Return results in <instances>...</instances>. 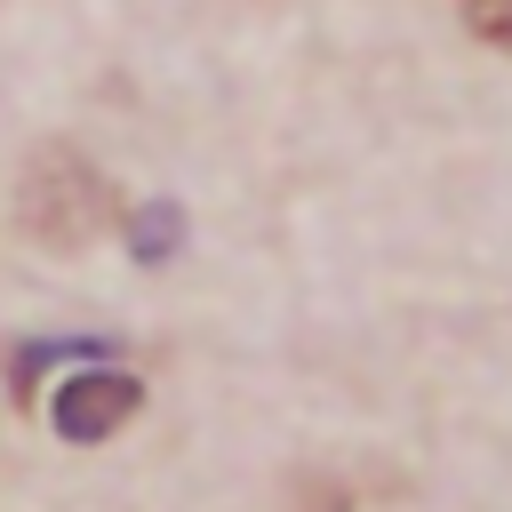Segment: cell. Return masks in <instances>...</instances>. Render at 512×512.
<instances>
[{
	"instance_id": "cell-1",
	"label": "cell",
	"mask_w": 512,
	"mask_h": 512,
	"mask_svg": "<svg viewBox=\"0 0 512 512\" xmlns=\"http://www.w3.org/2000/svg\"><path fill=\"white\" fill-rule=\"evenodd\" d=\"M24 224L48 240V248H80V240H96L104 232V184H96V168L80 160V152H40L32 160V176H24Z\"/></svg>"
},
{
	"instance_id": "cell-2",
	"label": "cell",
	"mask_w": 512,
	"mask_h": 512,
	"mask_svg": "<svg viewBox=\"0 0 512 512\" xmlns=\"http://www.w3.org/2000/svg\"><path fill=\"white\" fill-rule=\"evenodd\" d=\"M128 408H136V384H128V376H80V384L56 392V432L104 440L112 424H128Z\"/></svg>"
},
{
	"instance_id": "cell-3",
	"label": "cell",
	"mask_w": 512,
	"mask_h": 512,
	"mask_svg": "<svg viewBox=\"0 0 512 512\" xmlns=\"http://www.w3.org/2000/svg\"><path fill=\"white\" fill-rule=\"evenodd\" d=\"M464 24H472L488 48H512V0H464Z\"/></svg>"
}]
</instances>
